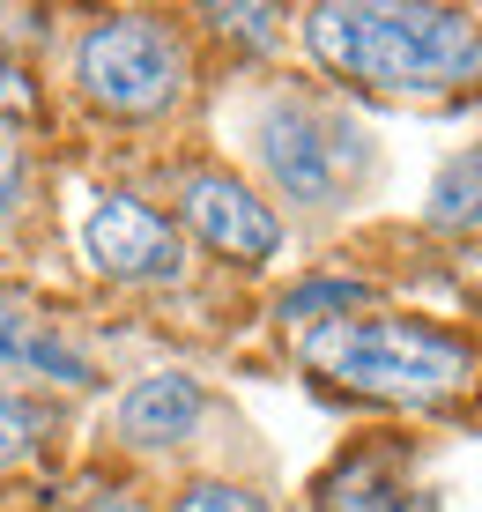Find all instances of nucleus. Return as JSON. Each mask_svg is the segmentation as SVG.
I'll return each instance as SVG.
<instances>
[{"label": "nucleus", "instance_id": "15", "mask_svg": "<svg viewBox=\"0 0 482 512\" xmlns=\"http://www.w3.org/2000/svg\"><path fill=\"white\" fill-rule=\"evenodd\" d=\"M15 97H23V75H15L8 60H0V104H15Z\"/></svg>", "mask_w": 482, "mask_h": 512}, {"label": "nucleus", "instance_id": "6", "mask_svg": "<svg viewBox=\"0 0 482 512\" xmlns=\"http://www.w3.org/2000/svg\"><path fill=\"white\" fill-rule=\"evenodd\" d=\"M186 223H193V238L216 245L223 260H267L282 245L275 208H267L253 186L223 179V171H193L186 179Z\"/></svg>", "mask_w": 482, "mask_h": 512}, {"label": "nucleus", "instance_id": "10", "mask_svg": "<svg viewBox=\"0 0 482 512\" xmlns=\"http://www.w3.org/2000/svg\"><path fill=\"white\" fill-rule=\"evenodd\" d=\"M431 216H438V223H475V216H482V149H475L460 171H445V179H438Z\"/></svg>", "mask_w": 482, "mask_h": 512}, {"label": "nucleus", "instance_id": "7", "mask_svg": "<svg viewBox=\"0 0 482 512\" xmlns=\"http://www.w3.org/2000/svg\"><path fill=\"white\" fill-rule=\"evenodd\" d=\"M201 409H208V394L186 372H156L119 401V431H127L134 446H178V438L201 423Z\"/></svg>", "mask_w": 482, "mask_h": 512}, {"label": "nucleus", "instance_id": "5", "mask_svg": "<svg viewBox=\"0 0 482 512\" xmlns=\"http://www.w3.org/2000/svg\"><path fill=\"white\" fill-rule=\"evenodd\" d=\"M342 141L319 112H305V104H275V112L260 119V164L267 179H275L290 201H334V186H342Z\"/></svg>", "mask_w": 482, "mask_h": 512}, {"label": "nucleus", "instance_id": "13", "mask_svg": "<svg viewBox=\"0 0 482 512\" xmlns=\"http://www.w3.org/2000/svg\"><path fill=\"white\" fill-rule=\"evenodd\" d=\"M171 512H267V505L253 498V490H238V483H193Z\"/></svg>", "mask_w": 482, "mask_h": 512}, {"label": "nucleus", "instance_id": "12", "mask_svg": "<svg viewBox=\"0 0 482 512\" xmlns=\"http://www.w3.org/2000/svg\"><path fill=\"white\" fill-rule=\"evenodd\" d=\"M30 446H38V409H30V401H15V394H0V468L23 461Z\"/></svg>", "mask_w": 482, "mask_h": 512}, {"label": "nucleus", "instance_id": "2", "mask_svg": "<svg viewBox=\"0 0 482 512\" xmlns=\"http://www.w3.org/2000/svg\"><path fill=\"white\" fill-rule=\"evenodd\" d=\"M305 364L319 379L349 386V394L401 401V409L460 394L475 372L468 342H453V334H438L423 320H334L305 342Z\"/></svg>", "mask_w": 482, "mask_h": 512}, {"label": "nucleus", "instance_id": "1", "mask_svg": "<svg viewBox=\"0 0 482 512\" xmlns=\"http://www.w3.org/2000/svg\"><path fill=\"white\" fill-rule=\"evenodd\" d=\"M305 45L319 67L364 90H453L482 75V23L460 8H386V0H349V8H312Z\"/></svg>", "mask_w": 482, "mask_h": 512}, {"label": "nucleus", "instance_id": "4", "mask_svg": "<svg viewBox=\"0 0 482 512\" xmlns=\"http://www.w3.org/2000/svg\"><path fill=\"white\" fill-rule=\"evenodd\" d=\"M82 253L97 260L112 282H178V268H186L178 231L156 216L149 201H134V193H104V201L89 208Z\"/></svg>", "mask_w": 482, "mask_h": 512}, {"label": "nucleus", "instance_id": "11", "mask_svg": "<svg viewBox=\"0 0 482 512\" xmlns=\"http://www.w3.org/2000/svg\"><path fill=\"white\" fill-rule=\"evenodd\" d=\"M364 282H349V275H327V282H305V290H290L282 297V320H312V312H342V305H364Z\"/></svg>", "mask_w": 482, "mask_h": 512}, {"label": "nucleus", "instance_id": "3", "mask_svg": "<svg viewBox=\"0 0 482 512\" xmlns=\"http://www.w3.org/2000/svg\"><path fill=\"white\" fill-rule=\"evenodd\" d=\"M75 82L89 104H104V112L119 119H149L164 112L178 97V82H186V52L164 23H149V15H112V23H97L75 52Z\"/></svg>", "mask_w": 482, "mask_h": 512}, {"label": "nucleus", "instance_id": "9", "mask_svg": "<svg viewBox=\"0 0 482 512\" xmlns=\"http://www.w3.org/2000/svg\"><path fill=\"white\" fill-rule=\"evenodd\" d=\"M319 512H423V498L401 483L394 468L349 461V468L327 475V490H319Z\"/></svg>", "mask_w": 482, "mask_h": 512}, {"label": "nucleus", "instance_id": "8", "mask_svg": "<svg viewBox=\"0 0 482 512\" xmlns=\"http://www.w3.org/2000/svg\"><path fill=\"white\" fill-rule=\"evenodd\" d=\"M0 364H30V372H52V379H67V386L89 379V364L75 357V349L52 342L45 320H38L15 290H0Z\"/></svg>", "mask_w": 482, "mask_h": 512}, {"label": "nucleus", "instance_id": "14", "mask_svg": "<svg viewBox=\"0 0 482 512\" xmlns=\"http://www.w3.org/2000/svg\"><path fill=\"white\" fill-rule=\"evenodd\" d=\"M15 201H23V134L0 119V223L15 216Z\"/></svg>", "mask_w": 482, "mask_h": 512}]
</instances>
